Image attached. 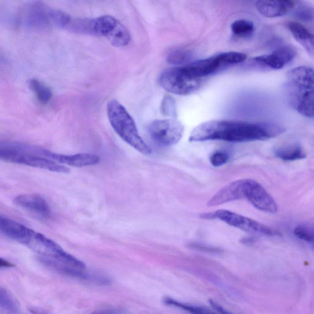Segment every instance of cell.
<instances>
[{"mask_svg":"<svg viewBox=\"0 0 314 314\" xmlns=\"http://www.w3.org/2000/svg\"><path fill=\"white\" fill-rule=\"evenodd\" d=\"M229 159V155L226 152L217 151L211 155L210 161L214 166L219 167L226 163Z\"/></svg>","mask_w":314,"mask_h":314,"instance_id":"28","label":"cell"},{"mask_svg":"<svg viewBox=\"0 0 314 314\" xmlns=\"http://www.w3.org/2000/svg\"><path fill=\"white\" fill-rule=\"evenodd\" d=\"M244 199H246L259 210L275 214L278 211L277 203L262 185L253 179H244Z\"/></svg>","mask_w":314,"mask_h":314,"instance_id":"11","label":"cell"},{"mask_svg":"<svg viewBox=\"0 0 314 314\" xmlns=\"http://www.w3.org/2000/svg\"><path fill=\"white\" fill-rule=\"evenodd\" d=\"M43 149L11 142H0V160L52 172L68 173L70 169L43 157Z\"/></svg>","mask_w":314,"mask_h":314,"instance_id":"2","label":"cell"},{"mask_svg":"<svg viewBox=\"0 0 314 314\" xmlns=\"http://www.w3.org/2000/svg\"><path fill=\"white\" fill-rule=\"evenodd\" d=\"M93 31L94 34L106 38L115 47L126 46L131 40L127 28L115 18L109 16H101L94 20Z\"/></svg>","mask_w":314,"mask_h":314,"instance_id":"8","label":"cell"},{"mask_svg":"<svg viewBox=\"0 0 314 314\" xmlns=\"http://www.w3.org/2000/svg\"><path fill=\"white\" fill-rule=\"evenodd\" d=\"M164 303L166 305H169V306L181 308V309L187 311L191 314H216L210 310L205 309V308L181 303L180 302L169 298L164 299Z\"/></svg>","mask_w":314,"mask_h":314,"instance_id":"23","label":"cell"},{"mask_svg":"<svg viewBox=\"0 0 314 314\" xmlns=\"http://www.w3.org/2000/svg\"><path fill=\"white\" fill-rule=\"evenodd\" d=\"M257 11L263 16L274 18L286 16L294 10L296 2L284 0V1H266L261 0L256 3Z\"/></svg>","mask_w":314,"mask_h":314,"instance_id":"16","label":"cell"},{"mask_svg":"<svg viewBox=\"0 0 314 314\" xmlns=\"http://www.w3.org/2000/svg\"><path fill=\"white\" fill-rule=\"evenodd\" d=\"M285 129L279 125L268 123L213 120L204 122L191 133V142L220 140L232 142L265 140L280 135Z\"/></svg>","mask_w":314,"mask_h":314,"instance_id":"1","label":"cell"},{"mask_svg":"<svg viewBox=\"0 0 314 314\" xmlns=\"http://www.w3.org/2000/svg\"><path fill=\"white\" fill-rule=\"evenodd\" d=\"M296 53L291 47L283 46L275 50L271 54L256 56L254 61L274 70H279L294 59Z\"/></svg>","mask_w":314,"mask_h":314,"instance_id":"15","label":"cell"},{"mask_svg":"<svg viewBox=\"0 0 314 314\" xmlns=\"http://www.w3.org/2000/svg\"><path fill=\"white\" fill-rule=\"evenodd\" d=\"M184 125L176 119L158 120L150 125L149 133L158 145L167 147L176 145L182 138Z\"/></svg>","mask_w":314,"mask_h":314,"instance_id":"10","label":"cell"},{"mask_svg":"<svg viewBox=\"0 0 314 314\" xmlns=\"http://www.w3.org/2000/svg\"><path fill=\"white\" fill-rule=\"evenodd\" d=\"M159 82L167 92L178 95H188L198 91L202 79L191 77L182 66L164 71L161 74Z\"/></svg>","mask_w":314,"mask_h":314,"instance_id":"6","label":"cell"},{"mask_svg":"<svg viewBox=\"0 0 314 314\" xmlns=\"http://www.w3.org/2000/svg\"><path fill=\"white\" fill-rule=\"evenodd\" d=\"M43 157L58 161L60 163L78 167L95 165L100 161V158L94 154H77L67 155L55 154L46 150L44 151Z\"/></svg>","mask_w":314,"mask_h":314,"instance_id":"12","label":"cell"},{"mask_svg":"<svg viewBox=\"0 0 314 314\" xmlns=\"http://www.w3.org/2000/svg\"><path fill=\"white\" fill-rule=\"evenodd\" d=\"M15 267L13 263L7 261V260L0 258V268H11Z\"/></svg>","mask_w":314,"mask_h":314,"instance_id":"29","label":"cell"},{"mask_svg":"<svg viewBox=\"0 0 314 314\" xmlns=\"http://www.w3.org/2000/svg\"><path fill=\"white\" fill-rule=\"evenodd\" d=\"M35 231L11 219L0 215V233L24 245Z\"/></svg>","mask_w":314,"mask_h":314,"instance_id":"14","label":"cell"},{"mask_svg":"<svg viewBox=\"0 0 314 314\" xmlns=\"http://www.w3.org/2000/svg\"><path fill=\"white\" fill-rule=\"evenodd\" d=\"M247 55L243 53L228 52L218 53L211 58L200 60L183 66L185 70L194 78L202 79L230 67L246 61Z\"/></svg>","mask_w":314,"mask_h":314,"instance_id":"5","label":"cell"},{"mask_svg":"<svg viewBox=\"0 0 314 314\" xmlns=\"http://www.w3.org/2000/svg\"><path fill=\"white\" fill-rule=\"evenodd\" d=\"M241 199H244V179L233 182L222 188L209 200L208 206L214 207Z\"/></svg>","mask_w":314,"mask_h":314,"instance_id":"13","label":"cell"},{"mask_svg":"<svg viewBox=\"0 0 314 314\" xmlns=\"http://www.w3.org/2000/svg\"><path fill=\"white\" fill-rule=\"evenodd\" d=\"M191 58L192 54L188 50H176L169 53L167 61L169 64L173 65H187Z\"/></svg>","mask_w":314,"mask_h":314,"instance_id":"24","label":"cell"},{"mask_svg":"<svg viewBox=\"0 0 314 314\" xmlns=\"http://www.w3.org/2000/svg\"><path fill=\"white\" fill-rule=\"evenodd\" d=\"M28 84L39 102L43 104L50 102L52 98V92L49 87L37 79L30 80Z\"/></svg>","mask_w":314,"mask_h":314,"instance_id":"19","label":"cell"},{"mask_svg":"<svg viewBox=\"0 0 314 314\" xmlns=\"http://www.w3.org/2000/svg\"><path fill=\"white\" fill-rule=\"evenodd\" d=\"M233 34L239 38H247L250 37L254 32L253 23L247 20H238L232 24Z\"/></svg>","mask_w":314,"mask_h":314,"instance_id":"21","label":"cell"},{"mask_svg":"<svg viewBox=\"0 0 314 314\" xmlns=\"http://www.w3.org/2000/svg\"><path fill=\"white\" fill-rule=\"evenodd\" d=\"M0 308L7 314H20L19 308L12 296L0 287Z\"/></svg>","mask_w":314,"mask_h":314,"instance_id":"22","label":"cell"},{"mask_svg":"<svg viewBox=\"0 0 314 314\" xmlns=\"http://www.w3.org/2000/svg\"><path fill=\"white\" fill-rule=\"evenodd\" d=\"M107 113L113 129L122 139L144 155L152 153L151 149L139 135L135 122L126 109L118 101H110Z\"/></svg>","mask_w":314,"mask_h":314,"instance_id":"3","label":"cell"},{"mask_svg":"<svg viewBox=\"0 0 314 314\" xmlns=\"http://www.w3.org/2000/svg\"><path fill=\"white\" fill-rule=\"evenodd\" d=\"M276 157L284 161H295L304 159L306 155L300 146H291L280 148L276 151Z\"/></svg>","mask_w":314,"mask_h":314,"instance_id":"20","label":"cell"},{"mask_svg":"<svg viewBox=\"0 0 314 314\" xmlns=\"http://www.w3.org/2000/svg\"><path fill=\"white\" fill-rule=\"evenodd\" d=\"M67 14L54 10L41 2L30 3L24 7L20 14V21L26 27L44 31L56 26L64 28Z\"/></svg>","mask_w":314,"mask_h":314,"instance_id":"4","label":"cell"},{"mask_svg":"<svg viewBox=\"0 0 314 314\" xmlns=\"http://www.w3.org/2000/svg\"><path fill=\"white\" fill-rule=\"evenodd\" d=\"M286 89L292 106L302 116L313 118V85L287 80Z\"/></svg>","mask_w":314,"mask_h":314,"instance_id":"9","label":"cell"},{"mask_svg":"<svg viewBox=\"0 0 314 314\" xmlns=\"http://www.w3.org/2000/svg\"><path fill=\"white\" fill-rule=\"evenodd\" d=\"M287 27L295 40L303 46L310 55H313V35L306 26L297 22H290Z\"/></svg>","mask_w":314,"mask_h":314,"instance_id":"18","label":"cell"},{"mask_svg":"<svg viewBox=\"0 0 314 314\" xmlns=\"http://www.w3.org/2000/svg\"><path fill=\"white\" fill-rule=\"evenodd\" d=\"M161 111L164 116L172 117L173 118L177 117L176 101L172 96L166 95L163 98L161 104Z\"/></svg>","mask_w":314,"mask_h":314,"instance_id":"25","label":"cell"},{"mask_svg":"<svg viewBox=\"0 0 314 314\" xmlns=\"http://www.w3.org/2000/svg\"><path fill=\"white\" fill-rule=\"evenodd\" d=\"M31 312L33 314H46L44 313L43 312H42V311L41 310H39L38 309H31Z\"/></svg>","mask_w":314,"mask_h":314,"instance_id":"30","label":"cell"},{"mask_svg":"<svg viewBox=\"0 0 314 314\" xmlns=\"http://www.w3.org/2000/svg\"><path fill=\"white\" fill-rule=\"evenodd\" d=\"M15 204L43 218L50 217L49 205L43 197L36 194L19 195L14 198Z\"/></svg>","mask_w":314,"mask_h":314,"instance_id":"17","label":"cell"},{"mask_svg":"<svg viewBox=\"0 0 314 314\" xmlns=\"http://www.w3.org/2000/svg\"><path fill=\"white\" fill-rule=\"evenodd\" d=\"M296 16L301 20L305 22H310L313 19V8L308 6H299L297 9H294Z\"/></svg>","mask_w":314,"mask_h":314,"instance_id":"27","label":"cell"},{"mask_svg":"<svg viewBox=\"0 0 314 314\" xmlns=\"http://www.w3.org/2000/svg\"><path fill=\"white\" fill-rule=\"evenodd\" d=\"M294 235L299 239L309 243H313V234L312 230L307 226L298 225L294 230Z\"/></svg>","mask_w":314,"mask_h":314,"instance_id":"26","label":"cell"},{"mask_svg":"<svg viewBox=\"0 0 314 314\" xmlns=\"http://www.w3.org/2000/svg\"><path fill=\"white\" fill-rule=\"evenodd\" d=\"M201 217L205 219H218L248 233L270 236L279 235V232L270 226L228 210L221 209L208 212L201 215Z\"/></svg>","mask_w":314,"mask_h":314,"instance_id":"7","label":"cell"}]
</instances>
